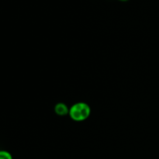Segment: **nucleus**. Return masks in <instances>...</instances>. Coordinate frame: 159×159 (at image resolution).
<instances>
[{"label": "nucleus", "mask_w": 159, "mask_h": 159, "mask_svg": "<svg viewBox=\"0 0 159 159\" xmlns=\"http://www.w3.org/2000/svg\"><path fill=\"white\" fill-rule=\"evenodd\" d=\"M68 115L72 120L76 122L85 121L91 115V108L85 102H75L70 107Z\"/></svg>", "instance_id": "1"}, {"label": "nucleus", "mask_w": 159, "mask_h": 159, "mask_svg": "<svg viewBox=\"0 0 159 159\" xmlns=\"http://www.w3.org/2000/svg\"><path fill=\"white\" fill-rule=\"evenodd\" d=\"M69 109L70 107L64 102H57L54 106V112L57 116H65L69 114Z\"/></svg>", "instance_id": "2"}, {"label": "nucleus", "mask_w": 159, "mask_h": 159, "mask_svg": "<svg viewBox=\"0 0 159 159\" xmlns=\"http://www.w3.org/2000/svg\"><path fill=\"white\" fill-rule=\"evenodd\" d=\"M0 159H13L10 152L6 150H0Z\"/></svg>", "instance_id": "3"}, {"label": "nucleus", "mask_w": 159, "mask_h": 159, "mask_svg": "<svg viewBox=\"0 0 159 159\" xmlns=\"http://www.w3.org/2000/svg\"><path fill=\"white\" fill-rule=\"evenodd\" d=\"M119 1H121V2H127V1H128V0H119Z\"/></svg>", "instance_id": "4"}]
</instances>
